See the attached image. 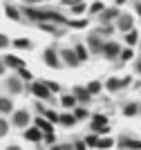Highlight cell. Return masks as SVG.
<instances>
[{
	"label": "cell",
	"instance_id": "1",
	"mask_svg": "<svg viewBox=\"0 0 141 150\" xmlns=\"http://www.w3.org/2000/svg\"><path fill=\"white\" fill-rule=\"evenodd\" d=\"M29 121H31V117H29L27 110H13V112H11V121H9V123H11L13 128H20V130H23V128L29 125Z\"/></svg>",
	"mask_w": 141,
	"mask_h": 150
},
{
	"label": "cell",
	"instance_id": "2",
	"mask_svg": "<svg viewBox=\"0 0 141 150\" xmlns=\"http://www.w3.org/2000/svg\"><path fill=\"white\" fill-rule=\"evenodd\" d=\"M43 61L47 63V67H52V69H61L63 67L61 56H58V52H56L54 47H47V50L43 52Z\"/></svg>",
	"mask_w": 141,
	"mask_h": 150
},
{
	"label": "cell",
	"instance_id": "3",
	"mask_svg": "<svg viewBox=\"0 0 141 150\" xmlns=\"http://www.w3.org/2000/svg\"><path fill=\"white\" fill-rule=\"evenodd\" d=\"M5 90L9 94H23V79H20V76H9V79H7L5 81Z\"/></svg>",
	"mask_w": 141,
	"mask_h": 150
},
{
	"label": "cell",
	"instance_id": "4",
	"mask_svg": "<svg viewBox=\"0 0 141 150\" xmlns=\"http://www.w3.org/2000/svg\"><path fill=\"white\" fill-rule=\"evenodd\" d=\"M58 56H61V61L65 63V65H67V67H76V65H79V58H76V52L74 50H69V47H65V50H61L58 52Z\"/></svg>",
	"mask_w": 141,
	"mask_h": 150
},
{
	"label": "cell",
	"instance_id": "5",
	"mask_svg": "<svg viewBox=\"0 0 141 150\" xmlns=\"http://www.w3.org/2000/svg\"><path fill=\"white\" fill-rule=\"evenodd\" d=\"M108 130H110V125H108V117H105V114H94V119H92V132H101V134H105Z\"/></svg>",
	"mask_w": 141,
	"mask_h": 150
},
{
	"label": "cell",
	"instance_id": "6",
	"mask_svg": "<svg viewBox=\"0 0 141 150\" xmlns=\"http://www.w3.org/2000/svg\"><path fill=\"white\" fill-rule=\"evenodd\" d=\"M31 94H34L36 99H43V101L52 99V92L47 90V85H45L43 81H40V83H34V85H31Z\"/></svg>",
	"mask_w": 141,
	"mask_h": 150
},
{
	"label": "cell",
	"instance_id": "7",
	"mask_svg": "<svg viewBox=\"0 0 141 150\" xmlns=\"http://www.w3.org/2000/svg\"><path fill=\"white\" fill-rule=\"evenodd\" d=\"M103 40H101V36H98V34H90V36H87V47H90V52H92V54H101V52H103Z\"/></svg>",
	"mask_w": 141,
	"mask_h": 150
},
{
	"label": "cell",
	"instance_id": "8",
	"mask_svg": "<svg viewBox=\"0 0 141 150\" xmlns=\"http://www.w3.org/2000/svg\"><path fill=\"white\" fill-rule=\"evenodd\" d=\"M72 94L76 99V103H90V99H92V94L87 92V88H83V85H76Z\"/></svg>",
	"mask_w": 141,
	"mask_h": 150
},
{
	"label": "cell",
	"instance_id": "9",
	"mask_svg": "<svg viewBox=\"0 0 141 150\" xmlns=\"http://www.w3.org/2000/svg\"><path fill=\"white\" fill-rule=\"evenodd\" d=\"M101 54H103L105 58H110V61H112V58H117L119 54H121V47H119V43H105Z\"/></svg>",
	"mask_w": 141,
	"mask_h": 150
},
{
	"label": "cell",
	"instance_id": "10",
	"mask_svg": "<svg viewBox=\"0 0 141 150\" xmlns=\"http://www.w3.org/2000/svg\"><path fill=\"white\" fill-rule=\"evenodd\" d=\"M2 63H5V67H27V65H25V61H20L18 56H13V54H7L5 58H2Z\"/></svg>",
	"mask_w": 141,
	"mask_h": 150
},
{
	"label": "cell",
	"instance_id": "11",
	"mask_svg": "<svg viewBox=\"0 0 141 150\" xmlns=\"http://www.w3.org/2000/svg\"><path fill=\"white\" fill-rule=\"evenodd\" d=\"M25 139L36 144V141H40V139H43V130H38L36 125H34V128H25Z\"/></svg>",
	"mask_w": 141,
	"mask_h": 150
},
{
	"label": "cell",
	"instance_id": "12",
	"mask_svg": "<svg viewBox=\"0 0 141 150\" xmlns=\"http://www.w3.org/2000/svg\"><path fill=\"white\" fill-rule=\"evenodd\" d=\"M117 27H119L121 31L132 29V16H130V13H119V23H117Z\"/></svg>",
	"mask_w": 141,
	"mask_h": 150
},
{
	"label": "cell",
	"instance_id": "13",
	"mask_svg": "<svg viewBox=\"0 0 141 150\" xmlns=\"http://www.w3.org/2000/svg\"><path fill=\"white\" fill-rule=\"evenodd\" d=\"M114 18H119V9H117V7H112V9H103V13L98 16L101 23H110V20H114Z\"/></svg>",
	"mask_w": 141,
	"mask_h": 150
},
{
	"label": "cell",
	"instance_id": "14",
	"mask_svg": "<svg viewBox=\"0 0 141 150\" xmlns=\"http://www.w3.org/2000/svg\"><path fill=\"white\" fill-rule=\"evenodd\" d=\"M13 112V101L9 96H0V114H11Z\"/></svg>",
	"mask_w": 141,
	"mask_h": 150
},
{
	"label": "cell",
	"instance_id": "15",
	"mask_svg": "<svg viewBox=\"0 0 141 150\" xmlns=\"http://www.w3.org/2000/svg\"><path fill=\"white\" fill-rule=\"evenodd\" d=\"M74 123H76L74 114H58V125H63V128H72Z\"/></svg>",
	"mask_w": 141,
	"mask_h": 150
},
{
	"label": "cell",
	"instance_id": "16",
	"mask_svg": "<svg viewBox=\"0 0 141 150\" xmlns=\"http://www.w3.org/2000/svg\"><path fill=\"white\" fill-rule=\"evenodd\" d=\"M123 85H121V79H108V83H105V90H108V92H119V90H121Z\"/></svg>",
	"mask_w": 141,
	"mask_h": 150
},
{
	"label": "cell",
	"instance_id": "17",
	"mask_svg": "<svg viewBox=\"0 0 141 150\" xmlns=\"http://www.w3.org/2000/svg\"><path fill=\"white\" fill-rule=\"evenodd\" d=\"M34 123H36V128H38V130H43V134L52 132V123H49L47 119H43V117H38V119L34 121Z\"/></svg>",
	"mask_w": 141,
	"mask_h": 150
},
{
	"label": "cell",
	"instance_id": "18",
	"mask_svg": "<svg viewBox=\"0 0 141 150\" xmlns=\"http://www.w3.org/2000/svg\"><path fill=\"white\" fill-rule=\"evenodd\" d=\"M13 47H18V50H31L34 43H31L29 38H16V40H13Z\"/></svg>",
	"mask_w": 141,
	"mask_h": 150
},
{
	"label": "cell",
	"instance_id": "19",
	"mask_svg": "<svg viewBox=\"0 0 141 150\" xmlns=\"http://www.w3.org/2000/svg\"><path fill=\"white\" fill-rule=\"evenodd\" d=\"M114 146V139H110V137H98V141H96V148H101V150H108V148H112Z\"/></svg>",
	"mask_w": 141,
	"mask_h": 150
},
{
	"label": "cell",
	"instance_id": "20",
	"mask_svg": "<svg viewBox=\"0 0 141 150\" xmlns=\"http://www.w3.org/2000/svg\"><path fill=\"white\" fill-rule=\"evenodd\" d=\"M5 13H7V18H11V20H20V11L16 7H11V5L5 7Z\"/></svg>",
	"mask_w": 141,
	"mask_h": 150
},
{
	"label": "cell",
	"instance_id": "21",
	"mask_svg": "<svg viewBox=\"0 0 141 150\" xmlns=\"http://www.w3.org/2000/svg\"><path fill=\"white\" fill-rule=\"evenodd\" d=\"M61 105H63V108H74V105H76L74 94H65V96H61Z\"/></svg>",
	"mask_w": 141,
	"mask_h": 150
},
{
	"label": "cell",
	"instance_id": "22",
	"mask_svg": "<svg viewBox=\"0 0 141 150\" xmlns=\"http://www.w3.org/2000/svg\"><path fill=\"white\" fill-rule=\"evenodd\" d=\"M74 119H76V121H83V119H87V110H85V108H83V105H81V108H76V105H74Z\"/></svg>",
	"mask_w": 141,
	"mask_h": 150
},
{
	"label": "cell",
	"instance_id": "23",
	"mask_svg": "<svg viewBox=\"0 0 141 150\" xmlns=\"http://www.w3.org/2000/svg\"><path fill=\"white\" fill-rule=\"evenodd\" d=\"M137 112H139V105H137V103H128V105L123 108V114H125V117H135Z\"/></svg>",
	"mask_w": 141,
	"mask_h": 150
},
{
	"label": "cell",
	"instance_id": "24",
	"mask_svg": "<svg viewBox=\"0 0 141 150\" xmlns=\"http://www.w3.org/2000/svg\"><path fill=\"white\" fill-rule=\"evenodd\" d=\"M76 58H79V61H87V47L85 45H76Z\"/></svg>",
	"mask_w": 141,
	"mask_h": 150
},
{
	"label": "cell",
	"instance_id": "25",
	"mask_svg": "<svg viewBox=\"0 0 141 150\" xmlns=\"http://www.w3.org/2000/svg\"><path fill=\"white\" fill-rule=\"evenodd\" d=\"M85 88H87V92H90V94H98V92H101V83H98V81H90Z\"/></svg>",
	"mask_w": 141,
	"mask_h": 150
},
{
	"label": "cell",
	"instance_id": "26",
	"mask_svg": "<svg viewBox=\"0 0 141 150\" xmlns=\"http://www.w3.org/2000/svg\"><path fill=\"white\" fill-rule=\"evenodd\" d=\"M96 34H98V36H110V34H114V27H112V25H103V27H98V29H96Z\"/></svg>",
	"mask_w": 141,
	"mask_h": 150
},
{
	"label": "cell",
	"instance_id": "27",
	"mask_svg": "<svg viewBox=\"0 0 141 150\" xmlns=\"http://www.w3.org/2000/svg\"><path fill=\"white\" fill-rule=\"evenodd\" d=\"M125 40H128V45H135L137 40H139V34H137L135 29H128V34H125Z\"/></svg>",
	"mask_w": 141,
	"mask_h": 150
},
{
	"label": "cell",
	"instance_id": "28",
	"mask_svg": "<svg viewBox=\"0 0 141 150\" xmlns=\"http://www.w3.org/2000/svg\"><path fill=\"white\" fill-rule=\"evenodd\" d=\"M96 141H98V132H94V134L85 137V146H87V148H96Z\"/></svg>",
	"mask_w": 141,
	"mask_h": 150
},
{
	"label": "cell",
	"instance_id": "29",
	"mask_svg": "<svg viewBox=\"0 0 141 150\" xmlns=\"http://www.w3.org/2000/svg\"><path fill=\"white\" fill-rule=\"evenodd\" d=\"M43 114H45V119H47L49 123H58V114H56L54 110H45Z\"/></svg>",
	"mask_w": 141,
	"mask_h": 150
},
{
	"label": "cell",
	"instance_id": "30",
	"mask_svg": "<svg viewBox=\"0 0 141 150\" xmlns=\"http://www.w3.org/2000/svg\"><path fill=\"white\" fill-rule=\"evenodd\" d=\"M9 121H5L2 117H0V137H7V132H9Z\"/></svg>",
	"mask_w": 141,
	"mask_h": 150
},
{
	"label": "cell",
	"instance_id": "31",
	"mask_svg": "<svg viewBox=\"0 0 141 150\" xmlns=\"http://www.w3.org/2000/svg\"><path fill=\"white\" fill-rule=\"evenodd\" d=\"M43 83L47 85V90L52 94H54V92H61V85H58V83H54V81H43Z\"/></svg>",
	"mask_w": 141,
	"mask_h": 150
},
{
	"label": "cell",
	"instance_id": "32",
	"mask_svg": "<svg viewBox=\"0 0 141 150\" xmlns=\"http://www.w3.org/2000/svg\"><path fill=\"white\" fill-rule=\"evenodd\" d=\"M18 76L23 79V81H31V72L25 69V67H18Z\"/></svg>",
	"mask_w": 141,
	"mask_h": 150
},
{
	"label": "cell",
	"instance_id": "33",
	"mask_svg": "<svg viewBox=\"0 0 141 150\" xmlns=\"http://www.w3.org/2000/svg\"><path fill=\"white\" fill-rule=\"evenodd\" d=\"M103 9H105V7L101 5V2H94V5L90 7V11H92V13H98V11H103Z\"/></svg>",
	"mask_w": 141,
	"mask_h": 150
},
{
	"label": "cell",
	"instance_id": "34",
	"mask_svg": "<svg viewBox=\"0 0 141 150\" xmlns=\"http://www.w3.org/2000/svg\"><path fill=\"white\" fill-rule=\"evenodd\" d=\"M72 11H74V13H81V11H85V5H83V2H76V5L72 7Z\"/></svg>",
	"mask_w": 141,
	"mask_h": 150
},
{
	"label": "cell",
	"instance_id": "35",
	"mask_svg": "<svg viewBox=\"0 0 141 150\" xmlns=\"http://www.w3.org/2000/svg\"><path fill=\"white\" fill-rule=\"evenodd\" d=\"M132 56H135V54H132V50H123V52H121V58H123V61H130Z\"/></svg>",
	"mask_w": 141,
	"mask_h": 150
},
{
	"label": "cell",
	"instance_id": "36",
	"mask_svg": "<svg viewBox=\"0 0 141 150\" xmlns=\"http://www.w3.org/2000/svg\"><path fill=\"white\" fill-rule=\"evenodd\" d=\"M7 45H9V38H7L5 34H0V50H5Z\"/></svg>",
	"mask_w": 141,
	"mask_h": 150
},
{
	"label": "cell",
	"instance_id": "37",
	"mask_svg": "<svg viewBox=\"0 0 141 150\" xmlns=\"http://www.w3.org/2000/svg\"><path fill=\"white\" fill-rule=\"evenodd\" d=\"M85 25H87L85 20H74V23H72V27H79V29H81V27H85Z\"/></svg>",
	"mask_w": 141,
	"mask_h": 150
},
{
	"label": "cell",
	"instance_id": "38",
	"mask_svg": "<svg viewBox=\"0 0 141 150\" xmlns=\"http://www.w3.org/2000/svg\"><path fill=\"white\" fill-rule=\"evenodd\" d=\"M130 83H132V79H130V76H125V79H121V85H123V88H125V85H130Z\"/></svg>",
	"mask_w": 141,
	"mask_h": 150
},
{
	"label": "cell",
	"instance_id": "39",
	"mask_svg": "<svg viewBox=\"0 0 141 150\" xmlns=\"http://www.w3.org/2000/svg\"><path fill=\"white\" fill-rule=\"evenodd\" d=\"M23 2H27V5H38V2H45V0H23Z\"/></svg>",
	"mask_w": 141,
	"mask_h": 150
},
{
	"label": "cell",
	"instance_id": "40",
	"mask_svg": "<svg viewBox=\"0 0 141 150\" xmlns=\"http://www.w3.org/2000/svg\"><path fill=\"white\" fill-rule=\"evenodd\" d=\"M5 150H23V148H20V146H16V144H11V146H7Z\"/></svg>",
	"mask_w": 141,
	"mask_h": 150
},
{
	"label": "cell",
	"instance_id": "41",
	"mask_svg": "<svg viewBox=\"0 0 141 150\" xmlns=\"http://www.w3.org/2000/svg\"><path fill=\"white\" fill-rule=\"evenodd\" d=\"M36 112H38V114H43V112H45V108L40 105V103H36Z\"/></svg>",
	"mask_w": 141,
	"mask_h": 150
},
{
	"label": "cell",
	"instance_id": "42",
	"mask_svg": "<svg viewBox=\"0 0 141 150\" xmlns=\"http://www.w3.org/2000/svg\"><path fill=\"white\" fill-rule=\"evenodd\" d=\"M5 69H7V67H5V63H2V58H0V76L5 74Z\"/></svg>",
	"mask_w": 141,
	"mask_h": 150
},
{
	"label": "cell",
	"instance_id": "43",
	"mask_svg": "<svg viewBox=\"0 0 141 150\" xmlns=\"http://www.w3.org/2000/svg\"><path fill=\"white\" fill-rule=\"evenodd\" d=\"M135 9H137V13L141 16V2H137V5H135Z\"/></svg>",
	"mask_w": 141,
	"mask_h": 150
},
{
	"label": "cell",
	"instance_id": "44",
	"mask_svg": "<svg viewBox=\"0 0 141 150\" xmlns=\"http://www.w3.org/2000/svg\"><path fill=\"white\" fill-rule=\"evenodd\" d=\"M137 72H139V74H141V61H139V65H137Z\"/></svg>",
	"mask_w": 141,
	"mask_h": 150
},
{
	"label": "cell",
	"instance_id": "45",
	"mask_svg": "<svg viewBox=\"0 0 141 150\" xmlns=\"http://www.w3.org/2000/svg\"><path fill=\"white\" fill-rule=\"evenodd\" d=\"M123 2H125V0H117V5H123Z\"/></svg>",
	"mask_w": 141,
	"mask_h": 150
},
{
	"label": "cell",
	"instance_id": "46",
	"mask_svg": "<svg viewBox=\"0 0 141 150\" xmlns=\"http://www.w3.org/2000/svg\"><path fill=\"white\" fill-rule=\"evenodd\" d=\"M139 112H141V105H139Z\"/></svg>",
	"mask_w": 141,
	"mask_h": 150
},
{
	"label": "cell",
	"instance_id": "47",
	"mask_svg": "<svg viewBox=\"0 0 141 150\" xmlns=\"http://www.w3.org/2000/svg\"><path fill=\"white\" fill-rule=\"evenodd\" d=\"M38 150H43V148H38Z\"/></svg>",
	"mask_w": 141,
	"mask_h": 150
}]
</instances>
